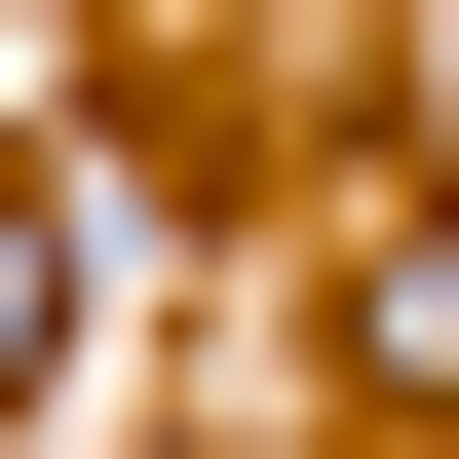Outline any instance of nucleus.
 I'll return each instance as SVG.
<instances>
[{"instance_id": "obj_1", "label": "nucleus", "mask_w": 459, "mask_h": 459, "mask_svg": "<svg viewBox=\"0 0 459 459\" xmlns=\"http://www.w3.org/2000/svg\"><path fill=\"white\" fill-rule=\"evenodd\" d=\"M0 383H39V192H0Z\"/></svg>"}]
</instances>
